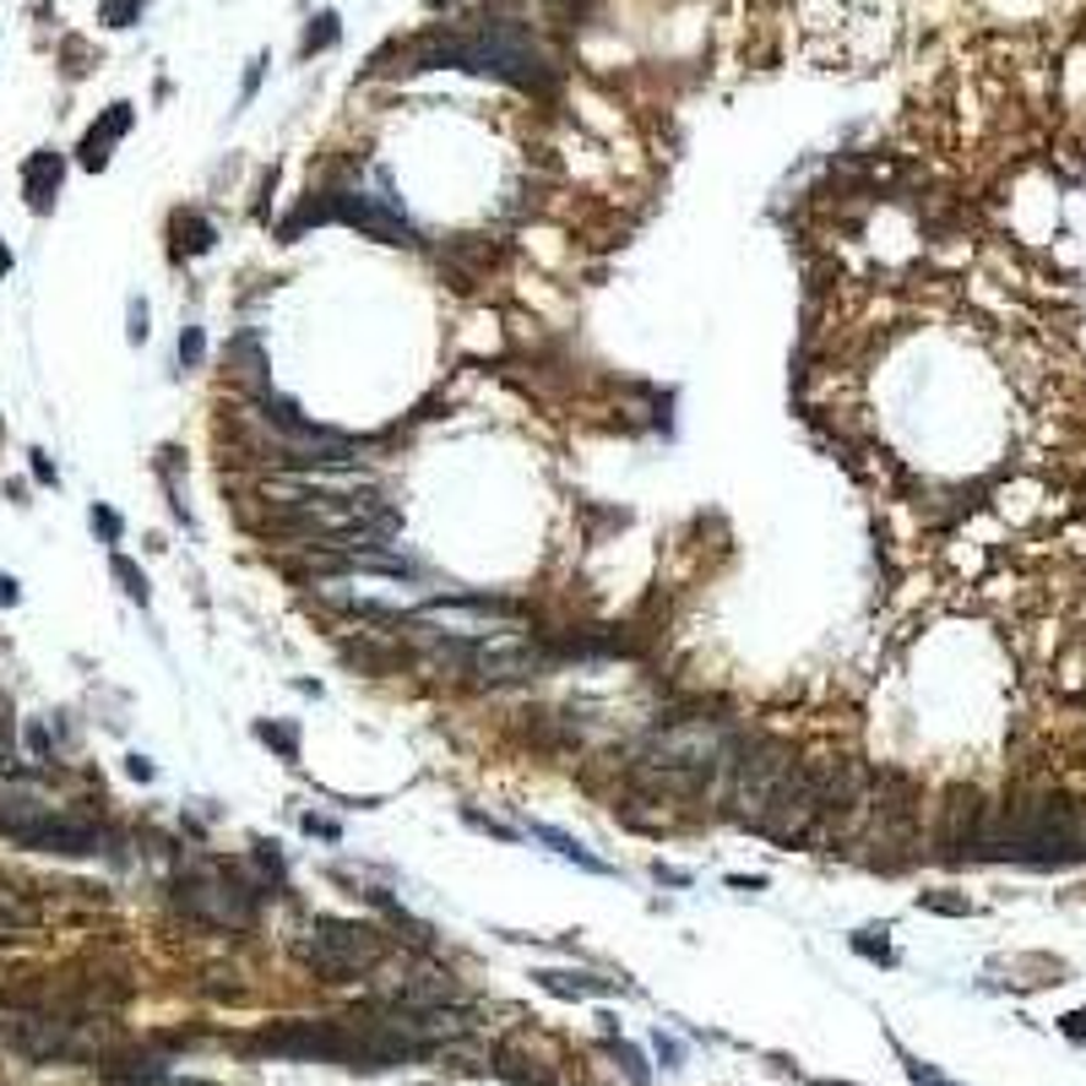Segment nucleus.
Instances as JSON below:
<instances>
[{"label": "nucleus", "mask_w": 1086, "mask_h": 1086, "mask_svg": "<svg viewBox=\"0 0 1086 1086\" xmlns=\"http://www.w3.org/2000/svg\"><path fill=\"white\" fill-rule=\"evenodd\" d=\"M5 272H11V250L0 245V278H5Z\"/></svg>", "instance_id": "f704fd0d"}, {"label": "nucleus", "mask_w": 1086, "mask_h": 1086, "mask_svg": "<svg viewBox=\"0 0 1086 1086\" xmlns=\"http://www.w3.org/2000/svg\"><path fill=\"white\" fill-rule=\"evenodd\" d=\"M549 994H560V1000H598V994H615V983L609 978H593V972H554V967H544V972H533Z\"/></svg>", "instance_id": "4468645a"}, {"label": "nucleus", "mask_w": 1086, "mask_h": 1086, "mask_svg": "<svg viewBox=\"0 0 1086 1086\" xmlns=\"http://www.w3.org/2000/svg\"><path fill=\"white\" fill-rule=\"evenodd\" d=\"M902 1071H908V1082L913 1086H956L945 1071H934L930 1060H913V1054H902Z\"/></svg>", "instance_id": "4be33fe9"}, {"label": "nucleus", "mask_w": 1086, "mask_h": 1086, "mask_svg": "<svg viewBox=\"0 0 1086 1086\" xmlns=\"http://www.w3.org/2000/svg\"><path fill=\"white\" fill-rule=\"evenodd\" d=\"M739 739L723 717H674L657 723L641 750H635V776L657 793H701L728 782V767L739 756Z\"/></svg>", "instance_id": "f03ea898"}, {"label": "nucleus", "mask_w": 1086, "mask_h": 1086, "mask_svg": "<svg viewBox=\"0 0 1086 1086\" xmlns=\"http://www.w3.org/2000/svg\"><path fill=\"white\" fill-rule=\"evenodd\" d=\"M294 956L311 967L320 983H353V978L381 967L386 934L375 924H353V919H315L311 930L300 934Z\"/></svg>", "instance_id": "20e7f679"}, {"label": "nucleus", "mask_w": 1086, "mask_h": 1086, "mask_svg": "<svg viewBox=\"0 0 1086 1086\" xmlns=\"http://www.w3.org/2000/svg\"><path fill=\"white\" fill-rule=\"evenodd\" d=\"M16 604V582L11 576H0V609H11Z\"/></svg>", "instance_id": "473e14b6"}, {"label": "nucleus", "mask_w": 1086, "mask_h": 1086, "mask_svg": "<svg viewBox=\"0 0 1086 1086\" xmlns=\"http://www.w3.org/2000/svg\"><path fill=\"white\" fill-rule=\"evenodd\" d=\"M33 472H38L44 483H55V467H49V457H44V452H33Z\"/></svg>", "instance_id": "2f4dec72"}, {"label": "nucleus", "mask_w": 1086, "mask_h": 1086, "mask_svg": "<svg viewBox=\"0 0 1086 1086\" xmlns=\"http://www.w3.org/2000/svg\"><path fill=\"white\" fill-rule=\"evenodd\" d=\"M728 886H734V891H767V880H761V875H750V880H745V875H734Z\"/></svg>", "instance_id": "7c9ffc66"}, {"label": "nucleus", "mask_w": 1086, "mask_h": 1086, "mask_svg": "<svg viewBox=\"0 0 1086 1086\" xmlns=\"http://www.w3.org/2000/svg\"><path fill=\"white\" fill-rule=\"evenodd\" d=\"M408 630L419 635H446V641H500V635H516L527 615L516 604H500V598H435L424 609H408L397 615Z\"/></svg>", "instance_id": "6e6552de"}, {"label": "nucleus", "mask_w": 1086, "mask_h": 1086, "mask_svg": "<svg viewBox=\"0 0 1086 1086\" xmlns=\"http://www.w3.org/2000/svg\"><path fill=\"white\" fill-rule=\"evenodd\" d=\"M615 1054H620V1065H624V1071H630V1082H635V1086H646V1065H641V1054H635L630 1043H620Z\"/></svg>", "instance_id": "cd10ccee"}, {"label": "nucleus", "mask_w": 1086, "mask_h": 1086, "mask_svg": "<svg viewBox=\"0 0 1086 1086\" xmlns=\"http://www.w3.org/2000/svg\"><path fill=\"white\" fill-rule=\"evenodd\" d=\"M93 527L104 533V544H120V533H126V522H120L109 505H93Z\"/></svg>", "instance_id": "b1692460"}, {"label": "nucleus", "mask_w": 1086, "mask_h": 1086, "mask_svg": "<svg viewBox=\"0 0 1086 1086\" xmlns=\"http://www.w3.org/2000/svg\"><path fill=\"white\" fill-rule=\"evenodd\" d=\"M131 342H148V305L131 300Z\"/></svg>", "instance_id": "c85d7f7f"}, {"label": "nucleus", "mask_w": 1086, "mask_h": 1086, "mask_svg": "<svg viewBox=\"0 0 1086 1086\" xmlns=\"http://www.w3.org/2000/svg\"><path fill=\"white\" fill-rule=\"evenodd\" d=\"M956 859H989V864H1027V869H1060L1086 859V804L1076 798H1027L1005 809H983L967 831Z\"/></svg>", "instance_id": "f257e3e1"}, {"label": "nucleus", "mask_w": 1086, "mask_h": 1086, "mask_svg": "<svg viewBox=\"0 0 1086 1086\" xmlns=\"http://www.w3.org/2000/svg\"><path fill=\"white\" fill-rule=\"evenodd\" d=\"M798 772V761H793V750L787 745H776V739H739V756H734V767H728V809H734V820L739 826H761L767 820V809L776 804V793H782V782Z\"/></svg>", "instance_id": "423d86ee"}, {"label": "nucleus", "mask_w": 1086, "mask_h": 1086, "mask_svg": "<svg viewBox=\"0 0 1086 1086\" xmlns=\"http://www.w3.org/2000/svg\"><path fill=\"white\" fill-rule=\"evenodd\" d=\"M919 902H924L930 913H956V919H961V913H972V902H961V897H939V891H924Z\"/></svg>", "instance_id": "393cba45"}, {"label": "nucleus", "mask_w": 1086, "mask_h": 1086, "mask_svg": "<svg viewBox=\"0 0 1086 1086\" xmlns=\"http://www.w3.org/2000/svg\"><path fill=\"white\" fill-rule=\"evenodd\" d=\"M256 1049L283 1054V1060H326V1065L364 1071V1043L353 1021H283V1027H267Z\"/></svg>", "instance_id": "1a4fd4ad"}, {"label": "nucleus", "mask_w": 1086, "mask_h": 1086, "mask_svg": "<svg viewBox=\"0 0 1086 1086\" xmlns=\"http://www.w3.org/2000/svg\"><path fill=\"white\" fill-rule=\"evenodd\" d=\"M463 820L467 826H478V831H489V837H500V842H511V837H516L511 826H500V820H489V815H478V809H463Z\"/></svg>", "instance_id": "a878e982"}, {"label": "nucleus", "mask_w": 1086, "mask_h": 1086, "mask_svg": "<svg viewBox=\"0 0 1086 1086\" xmlns=\"http://www.w3.org/2000/svg\"><path fill=\"white\" fill-rule=\"evenodd\" d=\"M311 223H348V229H359V234H370V240H381V245H413V240H419L413 223L397 212V201H392V196H370V190H326L320 201H305L278 234L294 240V234L311 229Z\"/></svg>", "instance_id": "39448f33"}, {"label": "nucleus", "mask_w": 1086, "mask_h": 1086, "mask_svg": "<svg viewBox=\"0 0 1086 1086\" xmlns=\"http://www.w3.org/2000/svg\"><path fill=\"white\" fill-rule=\"evenodd\" d=\"M5 1038H11V1049H22L27 1060H77V1054L93 1049L87 1032H82L77 1021H66V1016H16V1021L5 1027Z\"/></svg>", "instance_id": "9d476101"}, {"label": "nucleus", "mask_w": 1086, "mask_h": 1086, "mask_svg": "<svg viewBox=\"0 0 1086 1086\" xmlns=\"http://www.w3.org/2000/svg\"><path fill=\"white\" fill-rule=\"evenodd\" d=\"M174 902L196 919V924H212V930H250L256 924V908H261V891L218 864H190L174 886Z\"/></svg>", "instance_id": "0eeeda50"}, {"label": "nucleus", "mask_w": 1086, "mask_h": 1086, "mask_svg": "<svg viewBox=\"0 0 1086 1086\" xmlns=\"http://www.w3.org/2000/svg\"><path fill=\"white\" fill-rule=\"evenodd\" d=\"M256 739H261V745H272L283 761H300V728H294V723H261V728H256Z\"/></svg>", "instance_id": "f3484780"}, {"label": "nucleus", "mask_w": 1086, "mask_h": 1086, "mask_svg": "<svg viewBox=\"0 0 1086 1086\" xmlns=\"http://www.w3.org/2000/svg\"><path fill=\"white\" fill-rule=\"evenodd\" d=\"M435 66H457V71H478L494 82H511L522 93H549L554 87V60L511 22H483V27H463L446 33L424 49H413V60L402 71H435Z\"/></svg>", "instance_id": "7ed1b4c3"}, {"label": "nucleus", "mask_w": 1086, "mask_h": 1086, "mask_svg": "<svg viewBox=\"0 0 1086 1086\" xmlns=\"http://www.w3.org/2000/svg\"><path fill=\"white\" fill-rule=\"evenodd\" d=\"M60 174H66L60 153H49V148H44V153L27 157V168H22V190H27V207H33V212H49V207H55Z\"/></svg>", "instance_id": "ddd939ff"}, {"label": "nucleus", "mask_w": 1086, "mask_h": 1086, "mask_svg": "<svg viewBox=\"0 0 1086 1086\" xmlns=\"http://www.w3.org/2000/svg\"><path fill=\"white\" fill-rule=\"evenodd\" d=\"M142 5H148V0H104L98 22H104V27H131V22L142 16Z\"/></svg>", "instance_id": "6ab92c4d"}, {"label": "nucleus", "mask_w": 1086, "mask_h": 1086, "mask_svg": "<svg viewBox=\"0 0 1086 1086\" xmlns=\"http://www.w3.org/2000/svg\"><path fill=\"white\" fill-rule=\"evenodd\" d=\"M305 831H311V837H342V826L326 820V815H305Z\"/></svg>", "instance_id": "c756f323"}, {"label": "nucleus", "mask_w": 1086, "mask_h": 1086, "mask_svg": "<svg viewBox=\"0 0 1086 1086\" xmlns=\"http://www.w3.org/2000/svg\"><path fill=\"white\" fill-rule=\"evenodd\" d=\"M201 353H207L201 326H185V331H179V364H185V370H196V364H201Z\"/></svg>", "instance_id": "5701e85b"}, {"label": "nucleus", "mask_w": 1086, "mask_h": 1086, "mask_svg": "<svg viewBox=\"0 0 1086 1086\" xmlns=\"http://www.w3.org/2000/svg\"><path fill=\"white\" fill-rule=\"evenodd\" d=\"M1060 1032H1065L1071 1043H1086V1005H1082V1011H1065V1016H1060Z\"/></svg>", "instance_id": "bb28decb"}, {"label": "nucleus", "mask_w": 1086, "mask_h": 1086, "mask_svg": "<svg viewBox=\"0 0 1086 1086\" xmlns=\"http://www.w3.org/2000/svg\"><path fill=\"white\" fill-rule=\"evenodd\" d=\"M809 1086H853V1082H809Z\"/></svg>", "instance_id": "c9c22d12"}, {"label": "nucleus", "mask_w": 1086, "mask_h": 1086, "mask_svg": "<svg viewBox=\"0 0 1086 1086\" xmlns=\"http://www.w3.org/2000/svg\"><path fill=\"white\" fill-rule=\"evenodd\" d=\"M527 831H533L538 842H549V848H554L560 859H571L576 869H587V875H609V864H604L598 853H587V848H582L576 837H565L560 826H544V820H527Z\"/></svg>", "instance_id": "2eb2a0df"}, {"label": "nucleus", "mask_w": 1086, "mask_h": 1086, "mask_svg": "<svg viewBox=\"0 0 1086 1086\" xmlns=\"http://www.w3.org/2000/svg\"><path fill=\"white\" fill-rule=\"evenodd\" d=\"M115 582L126 587V598H137V604H148V576L126 560V554H115Z\"/></svg>", "instance_id": "a211bd4d"}, {"label": "nucleus", "mask_w": 1086, "mask_h": 1086, "mask_svg": "<svg viewBox=\"0 0 1086 1086\" xmlns=\"http://www.w3.org/2000/svg\"><path fill=\"white\" fill-rule=\"evenodd\" d=\"M22 848H38V853H60V859H93L109 848V831L98 820H77V815H44L33 820L22 837Z\"/></svg>", "instance_id": "9b49d317"}, {"label": "nucleus", "mask_w": 1086, "mask_h": 1086, "mask_svg": "<svg viewBox=\"0 0 1086 1086\" xmlns=\"http://www.w3.org/2000/svg\"><path fill=\"white\" fill-rule=\"evenodd\" d=\"M174 229H179V250H185V256H201V250H212V240H218V229H212L201 212H179Z\"/></svg>", "instance_id": "dca6fc26"}, {"label": "nucleus", "mask_w": 1086, "mask_h": 1086, "mask_svg": "<svg viewBox=\"0 0 1086 1086\" xmlns=\"http://www.w3.org/2000/svg\"><path fill=\"white\" fill-rule=\"evenodd\" d=\"M853 950H859V956H869V961H880V967L891 961V939H886L880 930H859L853 934Z\"/></svg>", "instance_id": "412c9836"}, {"label": "nucleus", "mask_w": 1086, "mask_h": 1086, "mask_svg": "<svg viewBox=\"0 0 1086 1086\" xmlns=\"http://www.w3.org/2000/svg\"><path fill=\"white\" fill-rule=\"evenodd\" d=\"M126 772H131V776H142V782H148V776H153V767H148L142 756H131V761H126Z\"/></svg>", "instance_id": "72a5a7b5"}, {"label": "nucleus", "mask_w": 1086, "mask_h": 1086, "mask_svg": "<svg viewBox=\"0 0 1086 1086\" xmlns=\"http://www.w3.org/2000/svg\"><path fill=\"white\" fill-rule=\"evenodd\" d=\"M126 131H131V104H109L104 120H98V126L82 137V148H77L82 168H104V163H109V148H115Z\"/></svg>", "instance_id": "f8f14e48"}, {"label": "nucleus", "mask_w": 1086, "mask_h": 1086, "mask_svg": "<svg viewBox=\"0 0 1086 1086\" xmlns=\"http://www.w3.org/2000/svg\"><path fill=\"white\" fill-rule=\"evenodd\" d=\"M337 44V11H320L311 22V33H305V55H315V49H331Z\"/></svg>", "instance_id": "aec40b11"}]
</instances>
